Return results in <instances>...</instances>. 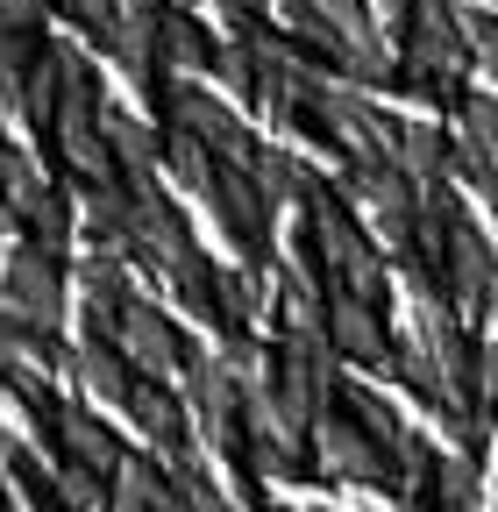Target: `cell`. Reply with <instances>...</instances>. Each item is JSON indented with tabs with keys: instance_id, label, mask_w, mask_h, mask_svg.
I'll return each mask as SVG.
<instances>
[{
	"instance_id": "cell-4",
	"label": "cell",
	"mask_w": 498,
	"mask_h": 512,
	"mask_svg": "<svg viewBox=\"0 0 498 512\" xmlns=\"http://www.w3.org/2000/svg\"><path fill=\"white\" fill-rule=\"evenodd\" d=\"M65 448H72V456H86L93 470H121V456H114V441L86 420V413H65Z\"/></svg>"
},
{
	"instance_id": "cell-5",
	"label": "cell",
	"mask_w": 498,
	"mask_h": 512,
	"mask_svg": "<svg viewBox=\"0 0 498 512\" xmlns=\"http://www.w3.org/2000/svg\"><path fill=\"white\" fill-rule=\"evenodd\" d=\"M164 50H171V64H214L200 22H164Z\"/></svg>"
},
{
	"instance_id": "cell-6",
	"label": "cell",
	"mask_w": 498,
	"mask_h": 512,
	"mask_svg": "<svg viewBox=\"0 0 498 512\" xmlns=\"http://www.w3.org/2000/svg\"><path fill=\"white\" fill-rule=\"evenodd\" d=\"M463 50L484 64V79H498V22H477V15H470V22H463Z\"/></svg>"
},
{
	"instance_id": "cell-8",
	"label": "cell",
	"mask_w": 498,
	"mask_h": 512,
	"mask_svg": "<svg viewBox=\"0 0 498 512\" xmlns=\"http://www.w3.org/2000/svg\"><path fill=\"white\" fill-rule=\"evenodd\" d=\"M0 228H8V207H0Z\"/></svg>"
},
{
	"instance_id": "cell-7",
	"label": "cell",
	"mask_w": 498,
	"mask_h": 512,
	"mask_svg": "<svg viewBox=\"0 0 498 512\" xmlns=\"http://www.w3.org/2000/svg\"><path fill=\"white\" fill-rule=\"evenodd\" d=\"M65 15H79L93 36H107V43H114V29H121V0H65Z\"/></svg>"
},
{
	"instance_id": "cell-1",
	"label": "cell",
	"mask_w": 498,
	"mask_h": 512,
	"mask_svg": "<svg viewBox=\"0 0 498 512\" xmlns=\"http://www.w3.org/2000/svg\"><path fill=\"white\" fill-rule=\"evenodd\" d=\"M0 313L22 320V328H50L57 320V271H50V249H15L0 264Z\"/></svg>"
},
{
	"instance_id": "cell-2",
	"label": "cell",
	"mask_w": 498,
	"mask_h": 512,
	"mask_svg": "<svg viewBox=\"0 0 498 512\" xmlns=\"http://www.w3.org/2000/svg\"><path fill=\"white\" fill-rule=\"evenodd\" d=\"M121 349H129V363L136 370H150V377H171V363H178V342H171V328H164V313H150V306H121Z\"/></svg>"
},
{
	"instance_id": "cell-3",
	"label": "cell",
	"mask_w": 498,
	"mask_h": 512,
	"mask_svg": "<svg viewBox=\"0 0 498 512\" xmlns=\"http://www.w3.org/2000/svg\"><path fill=\"white\" fill-rule=\"evenodd\" d=\"M328 335L342 356H363V363H392V342H385V320L370 313L363 299H335L328 306Z\"/></svg>"
}]
</instances>
